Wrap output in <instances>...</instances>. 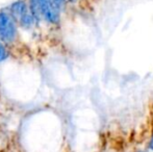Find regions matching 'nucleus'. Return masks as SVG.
Masks as SVG:
<instances>
[{
	"instance_id": "1",
	"label": "nucleus",
	"mask_w": 153,
	"mask_h": 152,
	"mask_svg": "<svg viewBox=\"0 0 153 152\" xmlns=\"http://www.w3.org/2000/svg\"><path fill=\"white\" fill-rule=\"evenodd\" d=\"M10 14L24 27L31 26L32 22H33L31 13L27 8L26 3L24 1H22V0H19V1H16L15 3L12 4V6H10Z\"/></svg>"
},
{
	"instance_id": "2",
	"label": "nucleus",
	"mask_w": 153,
	"mask_h": 152,
	"mask_svg": "<svg viewBox=\"0 0 153 152\" xmlns=\"http://www.w3.org/2000/svg\"><path fill=\"white\" fill-rule=\"evenodd\" d=\"M16 35V25L12 17L5 13H0V39L4 42H13Z\"/></svg>"
},
{
	"instance_id": "3",
	"label": "nucleus",
	"mask_w": 153,
	"mask_h": 152,
	"mask_svg": "<svg viewBox=\"0 0 153 152\" xmlns=\"http://www.w3.org/2000/svg\"><path fill=\"white\" fill-rule=\"evenodd\" d=\"M41 15L50 23H57L59 21V13L57 6L51 0H41Z\"/></svg>"
},
{
	"instance_id": "4",
	"label": "nucleus",
	"mask_w": 153,
	"mask_h": 152,
	"mask_svg": "<svg viewBox=\"0 0 153 152\" xmlns=\"http://www.w3.org/2000/svg\"><path fill=\"white\" fill-rule=\"evenodd\" d=\"M40 2L41 0H30V13L31 16L34 20L39 21L42 18L41 15V8H40Z\"/></svg>"
},
{
	"instance_id": "5",
	"label": "nucleus",
	"mask_w": 153,
	"mask_h": 152,
	"mask_svg": "<svg viewBox=\"0 0 153 152\" xmlns=\"http://www.w3.org/2000/svg\"><path fill=\"white\" fill-rule=\"evenodd\" d=\"M51 1H52L53 3L57 6V8H61L62 6L65 5V2H66V0H51Z\"/></svg>"
},
{
	"instance_id": "6",
	"label": "nucleus",
	"mask_w": 153,
	"mask_h": 152,
	"mask_svg": "<svg viewBox=\"0 0 153 152\" xmlns=\"http://www.w3.org/2000/svg\"><path fill=\"white\" fill-rule=\"evenodd\" d=\"M6 57V53H5V50H4L3 46L0 44V62L3 61L4 59Z\"/></svg>"
},
{
	"instance_id": "7",
	"label": "nucleus",
	"mask_w": 153,
	"mask_h": 152,
	"mask_svg": "<svg viewBox=\"0 0 153 152\" xmlns=\"http://www.w3.org/2000/svg\"><path fill=\"white\" fill-rule=\"evenodd\" d=\"M150 148L153 150V136H152V138H151V141H150Z\"/></svg>"
}]
</instances>
